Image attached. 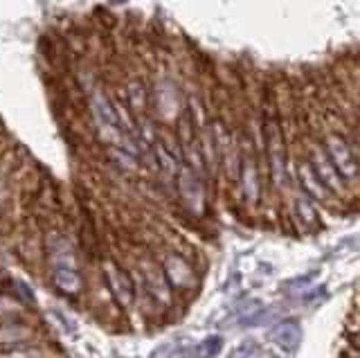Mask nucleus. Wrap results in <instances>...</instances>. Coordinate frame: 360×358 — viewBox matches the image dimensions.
Segmentation results:
<instances>
[{
	"label": "nucleus",
	"instance_id": "obj_9",
	"mask_svg": "<svg viewBox=\"0 0 360 358\" xmlns=\"http://www.w3.org/2000/svg\"><path fill=\"white\" fill-rule=\"evenodd\" d=\"M241 142V140H239ZM236 185H239L241 198L248 207H259L264 198V181H262V170H259L257 155L252 151V144L248 142V147L241 142V167H239V178H236Z\"/></svg>",
	"mask_w": 360,
	"mask_h": 358
},
{
	"label": "nucleus",
	"instance_id": "obj_3",
	"mask_svg": "<svg viewBox=\"0 0 360 358\" xmlns=\"http://www.w3.org/2000/svg\"><path fill=\"white\" fill-rule=\"evenodd\" d=\"M90 115H93L97 136L101 138V142H106L108 147H117V149H127L133 155L142 158V151L138 147V142L133 138H129L127 133L122 131L120 122L115 117V110H112V102L104 95V93H93L90 95Z\"/></svg>",
	"mask_w": 360,
	"mask_h": 358
},
{
	"label": "nucleus",
	"instance_id": "obj_11",
	"mask_svg": "<svg viewBox=\"0 0 360 358\" xmlns=\"http://www.w3.org/2000/svg\"><path fill=\"white\" fill-rule=\"evenodd\" d=\"M48 279L56 293H61L70 300H84L88 290V275L75 268H50Z\"/></svg>",
	"mask_w": 360,
	"mask_h": 358
},
{
	"label": "nucleus",
	"instance_id": "obj_8",
	"mask_svg": "<svg viewBox=\"0 0 360 358\" xmlns=\"http://www.w3.org/2000/svg\"><path fill=\"white\" fill-rule=\"evenodd\" d=\"M290 178H292V187L300 189L304 196H309L318 207H326V210H338L342 207L338 200L333 198V194L324 187V183L318 178V174L313 172V167L304 153L302 144L297 147V151L290 155Z\"/></svg>",
	"mask_w": 360,
	"mask_h": 358
},
{
	"label": "nucleus",
	"instance_id": "obj_1",
	"mask_svg": "<svg viewBox=\"0 0 360 358\" xmlns=\"http://www.w3.org/2000/svg\"><path fill=\"white\" fill-rule=\"evenodd\" d=\"M264 153H266V172H268V183L277 194H288L292 189V178H290V151L286 144L284 127L281 122L273 115L264 122Z\"/></svg>",
	"mask_w": 360,
	"mask_h": 358
},
{
	"label": "nucleus",
	"instance_id": "obj_20",
	"mask_svg": "<svg viewBox=\"0 0 360 358\" xmlns=\"http://www.w3.org/2000/svg\"><path fill=\"white\" fill-rule=\"evenodd\" d=\"M3 286H5V275L0 273V288H3Z\"/></svg>",
	"mask_w": 360,
	"mask_h": 358
},
{
	"label": "nucleus",
	"instance_id": "obj_18",
	"mask_svg": "<svg viewBox=\"0 0 360 358\" xmlns=\"http://www.w3.org/2000/svg\"><path fill=\"white\" fill-rule=\"evenodd\" d=\"M158 106H160V113L165 120H174L178 115L176 95L172 91H160V95H158Z\"/></svg>",
	"mask_w": 360,
	"mask_h": 358
},
{
	"label": "nucleus",
	"instance_id": "obj_2",
	"mask_svg": "<svg viewBox=\"0 0 360 358\" xmlns=\"http://www.w3.org/2000/svg\"><path fill=\"white\" fill-rule=\"evenodd\" d=\"M129 271L135 279V286L142 288L146 295H149L158 307L167 313H172L178 305V295L174 293V288L169 286L167 277L160 268L155 255H138L131 257Z\"/></svg>",
	"mask_w": 360,
	"mask_h": 358
},
{
	"label": "nucleus",
	"instance_id": "obj_5",
	"mask_svg": "<svg viewBox=\"0 0 360 358\" xmlns=\"http://www.w3.org/2000/svg\"><path fill=\"white\" fill-rule=\"evenodd\" d=\"M97 271L104 279V284L108 288V293L112 302L124 311L129 313L135 309V295H138V286H135V279L129 271V266L120 262L117 257H108L101 255L97 260Z\"/></svg>",
	"mask_w": 360,
	"mask_h": 358
},
{
	"label": "nucleus",
	"instance_id": "obj_6",
	"mask_svg": "<svg viewBox=\"0 0 360 358\" xmlns=\"http://www.w3.org/2000/svg\"><path fill=\"white\" fill-rule=\"evenodd\" d=\"M43 250H45V271H50V268H75V271H84L88 266L77 239L63 228H45Z\"/></svg>",
	"mask_w": 360,
	"mask_h": 358
},
{
	"label": "nucleus",
	"instance_id": "obj_13",
	"mask_svg": "<svg viewBox=\"0 0 360 358\" xmlns=\"http://www.w3.org/2000/svg\"><path fill=\"white\" fill-rule=\"evenodd\" d=\"M0 358H65L61 347L54 343H27V345H16V347H5L0 350Z\"/></svg>",
	"mask_w": 360,
	"mask_h": 358
},
{
	"label": "nucleus",
	"instance_id": "obj_19",
	"mask_svg": "<svg viewBox=\"0 0 360 358\" xmlns=\"http://www.w3.org/2000/svg\"><path fill=\"white\" fill-rule=\"evenodd\" d=\"M347 345L354 354H360V327L347 333Z\"/></svg>",
	"mask_w": 360,
	"mask_h": 358
},
{
	"label": "nucleus",
	"instance_id": "obj_14",
	"mask_svg": "<svg viewBox=\"0 0 360 358\" xmlns=\"http://www.w3.org/2000/svg\"><path fill=\"white\" fill-rule=\"evenodd\" d=\"M30 316L27 300H22L20 293L9 290L7 286L0 288V322L5 320H22Z\"/></svg>",
	"mask_w": 360,
	"mask_h": 358
},
{
	"label": "nucleus",
	"instance_id": "obj_12",
	"mask_svg": "<svg viewBox=\"0 0 360 358\" xmlns=\"http://www.w3.org/2000/svg\"><path fill=\"white\" fill-rule=\"evenodd\" d=\"M288 194H290V217H292V221H295V226L302 228V230H307V232L322 230L320 207L295 187H292Z\"/></svg>",
	"mask_w": 360,
	"mask_h": 358
},
{
	"label": "nucleus",
	"instance_id": "obj_22",
	"mask_svg": "<svg viewBox=\"0 0 360 358\" xmlns=\"http://www.w3.org/2000/svg\"><path fill=\"white\" fill-rule=\"evenodd\" d=\"M356 311H358V313H360V307H358V309H356Z\"/></svg>",
	"mask_w": 360,
	"mask_h": 358
},
{
	"label": "nucleus",
	"instance_id": "obj_7",
	"mask_svg": "<svg viewBox=\"0 0 360 358\" xmlns=\"http://www.w3.org/2000/svg\"><path fill=\"white\" fill-rule=\"evenodd\" d=\"M158 262H160L167 282L178 298H187L196 293L200 286V273L196 264L191 262V257L176 248H167L158 255Z\"/></svg>",
	"mask_w": 360,
	"mask_h": 358
},
{
	"label": "nucleus",
	"instance_id": "obj_16",
	"mask_svg": "<svg viewBox=\"0 0 360 358\" xmlns=\"http://www.w3.org/2000/svg\"><path fill=\"white\" fill-rule=\"evenodd\" d=\"M127 95H129V102H131V108L135 110V115H144L146 110V88L142 86V82L138 79H131L129 86H127Z\"/></svg>",
	"mask_w": 360,
	"mask_h": 358
},
{
	"label": "nucleus",
	"instance_id": "obj_17",
	"mask_svg": "<svg viewBox=\"0 0 360 358\" xmlns=\"http://www.w3.org/2000/svg\"><path fill=\"white\" fill-rule=\"evenodd\" d=\"M108 155H110V160L115 162L120 170L124 172H138L140 170V158L138 155H133L131 151L127 149H117V147H108Z\"/></svg>",
	"mask_w": 360,
	"mask_h": 358
},
{
	"label": "nucleus",
	"instance_id": "obj_15",
	"mask_svg": "<svg viewBox=\"0 0 360 358\" xmlns=\"http://www.w3.org/2000/svg\"><path fill=\"white\" fill-rule=\"evenodd\" d=\"M273 340L279 345V347H284V350L292 352V350H297V345L302 340V329H300V324L295 320H286V322H281L277 324V327L273 329Z\"/></svg>",
	"mask_w": 360,
	"mask_h": 358
},
{
	"label": "nucleus",
	"instance_id": "obj_21",
	"mask_svg": "<svg viewBox=\"0 0 360 358\" xmlns=\"http://www.w3.org/2000/svg\"><path fill=\"white\" fill-rule=\"evenodd\" d=\"M347 358H360V354H352V356H347Z\"/></svg>",
	"mask_w": 360,
	"mask_h": 358
},
{
	"label": "nucleus",
	"instance_id": "obj_4",
	"mask_svg": "<svg viewBox=\"0 0 360 358\" xmlns=\"http://www.w3.org/2000/svg\"><path fill=\"white\" fill-rule=\"evenodd\" d=\"M302 149L304 153H307V158L313 167V172L318 174V178L324 183V187L329 189V192L333 194V198L338 200L340 205L349 203V200H354V192L347 187V183L342 181V176L338 174V170L333 167L331 158L326 155L324 147H322V142L318 138V133H309V138H304L302 140Z\"/></svg>",
	"mask_w": 360,
	"mask_h": 358
},
{
	"label": "nucleus",
	"instance_id": "obj_10",
	"mask_svg": "<svg viewBox=\"0 0 360 358\" xmlns=\"http://www.w3.org/2000/svg\"><path fill=\"white\" fill-rule=\"evenodd\" d=\"M176 192L180 203L185 205V210L194 217H202L207 210V189H205V178L198 176L194 170H189L187 165L180 167V172L176 176Z\"/></svg>",
	"mask_w": 360,
	"mask_h": 358
}]
</instances>
